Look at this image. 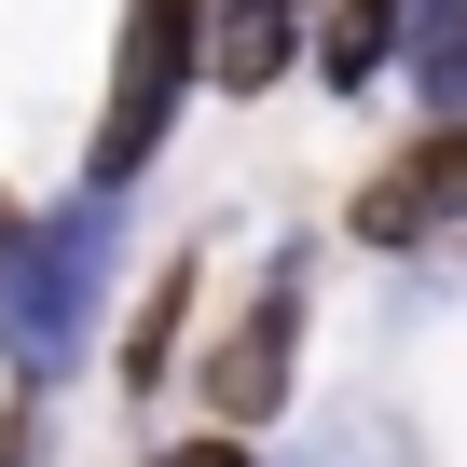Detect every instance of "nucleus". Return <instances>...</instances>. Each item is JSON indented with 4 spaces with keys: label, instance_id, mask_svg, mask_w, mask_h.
Instances as JSON below:
<instances>
[{
    "label": "nucleus",
    "instance_id": "nucleus-6",
    "mask_svg": "<svg viewBox=\"0 0 467 467\" xmlns=\"http://www.w3.org/2000/svg\"><path fill=\"white\" fill-rule=\"evenodd\" d=\"M399 42H412V0H330V15H317V69H330V97L385 83Z\"/></svg>",
    "mask_w": 467,
    "mask_h": 467
},
{
    "label": "nucleus",
    "instance_id": "nucleus-5",
    "mask_svg": "<svg viewBox=\"0 0 467 467\" xmlns=\"http://www.w3.org/2000/svg\"><path fill=\"white\" fill-rule=\"evenodd\" d=\"M289 56H317V15H303V0H234L220 42H206V83H220V97H262Z\"/></svg>",
    "mask_w": 467,
    "mask_h": 467
},
{
    "label": "nucleus",
    "instance_id": "nucleus-2",
    "mask_svg": "<svg viewBox=\"0 0 467 467\" xmlns=\"http://www.w3.org/2000/svg\"><path fill=\"white\" fill-rule=\"evenodd\" d=\"M179 83H192V28H179V15H138V28H124V56H110V110H97V179H110V192L165 151Z\"/></svg>",
    "mask_w": 467,
    "mask_h": 467
},
{
    "label": "nucleus",
    "instance_id": "nucleus-10",
    "mask_svg": "<svg viewBox=\"0 0 467 467\" xmlns=\"http://www.w3.org/2000/svg\"><path fill=\"white\" fill-rule=\"evenodd\" d=\"M0 467H42V412H0Z\"/></svg>",
    "mask_w": 467,
    "mask_h": 467
},
{
    "label": "nucleus",
    "instance_id": "nucleus-1",
    "mask_svg": "<svg viewBox=\"0 0 467 467\" xmlns=\"http://www.w3.org/2000/svg\"><path fill=\"white\" fill-rule=\"evenodd\" d=\"M83 289H97V234H83V220L28 234V248H0V358L56 371L69 330H83Z\"/></svg>",
    "mask_w": 467,
    "mask_h": 467
},
{
    "label": "nucleus",
    "instance_id": "nucleus-9",
    "mask_svg": "<svg viewBox=\"0 0 467 467\" xmlns=\"http://www.w3.org/2000/svg\"><path fill=\"white\" fill-rule=\"evenodd\" d=\"M151 467H262V453L234 440V426H206V440H179V453H151Z\"/></svg>",
    "mask_w": 467,
    "mask_h": 467
},
{
    "label": "nucleus",
    "instance_id": "nucleus-11",
    "mask_svg": "<svg viewBox=\"0 0 467 467\" xmlns=\"http://www.w3.org/2000/svg\"><path fill=\"white\" fill-rule=\"evenodd\" d=\"M0 248H28V220H15V192H0Z\"/></svg>",
    "mask_w": 467,
    "mask_h": 467
},
{
    "label": "nucleus",
    "instance_id": "nucleus-3",
    "mask_svg": "<svg viewBox=\"0 0 467 467\" xmlns=\"http://www.w3.org/2000/svg\"><path fill=\"white\" fill-rule=\"evenodd\" d=\"M289 344H303V289L275 275V289H262L248 317L220 330V358H206V412H220L234 440H248V426H262V412L289 399Z\"/></svg>",
    "mask_w": 467,
    "mask_h": 467
},
{
    "label": "nucleus",
    "instance_id": "nucleus-12",
    "mask_svg": "<svg viewBox=\"0 0 467 467\" xmlns=\"http://www.w3.org/2000/svg\"><path fill=\"white\" fill-rule=\"evenodd\" d=\"M138 15H179V28H192V0H138Z\"/></svg>",
    "mask_w": 467,
    "mask_h": 467
},
{
    "label": "nucleus",
    "instance_id": "nucleus-4",
    "mask_svg": "<svg viewBox=\"0 0 467 467\" xmlns=\"http://www.w3.org/2000/svg\"><path fill=\"white\" fill-rule=\"evenodd\" d=\"M440 206H467V124H440V138H412L358 206H344V234H358V248H412V234L440 220Z\"/></svg>",
    "mask_w": 467,
    "mask_h": 467
},
{
    "label": "nucleus",
    "instance_id": "nucleus-7",
    "mask_svg": "<svg viewBox=\"0 0 467 467\" xmlns=\"http://www.w3.org/2000/svg\"><path fill=\"white\" fill-rule=\"evenodd\" d=\"M179 317H192V262H165V275H151V303L124 317V358H110V371H124V399H138V385H165V344H179Z\"/></svg>",
    "mask_w": 467,
    "mask_h": 467
},
{
    "label": "nucleus",
    "instance_id": "nucleus-8",
    "mask_svg": "<svg viewBox=\"0 0 467 467\" xmlns=\"http://www.w3.org/2000/svg\"><path fill=\"white\" fill-rule=\"evenodd\" d=\"M412 69H426V97H440V124H453V97H467V0H412V42H399Z\"/></svg>",
    "mask_w": 467,
    "mask_h": 467
}]
</instances>
